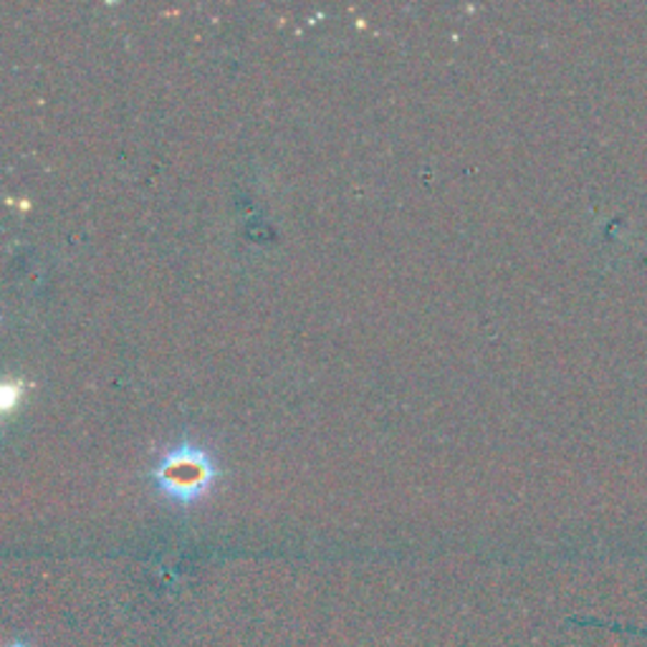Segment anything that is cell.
<instances>
[{
  "label": "cell",
  "mask_w": 647,
  "mask_h": 647,
  "mask_svg": "<svg viewBox=\"0 0 647 647\" xmlns=\"http://www.w3.org/2000/svg\"><path fill=\"white\" fill-rule=\"evenodd\" d=\"M213 480V466L207 455L197 447L182 445L172 451L162 466L157 468V484L170 499L180 503H190L207 491Z\"/></svg>",
  "instance_id": "1"
},
{
  "label": "cell",
  "mask_w": 647,
  "mask_h": 647,
  "mask_svg": "<svg viewBox=\"0 0 647 647\" xmlns=\"http://www.w3.org/2000/svg\"><path fill=\"white\" fill-rule=\"evenodd\" d=\"M11 647H29V645H23V643H15V645H11Z\"/></svg>",
  "instance_id": "2"
}]
</instances>
